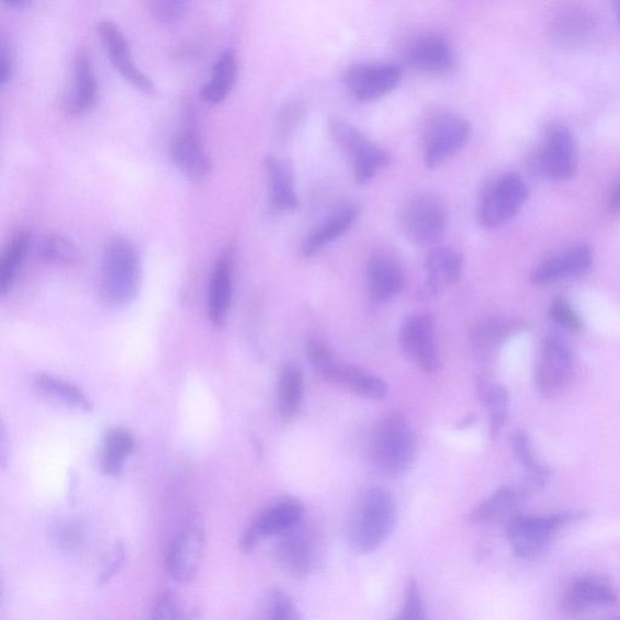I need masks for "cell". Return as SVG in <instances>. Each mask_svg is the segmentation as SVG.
Wrapping results in <instances>:
<instances>
[{
  "instance_id": "obj_54",
  "label": "cell",
  "mask_w": 620,
  "mask_h": 620,
  "mask_svg": "<svg viewBox=\"0 0 620 620\" xmlns=\"http://www.w3.org/2000/svg\"><path fill=\"white\" fill-rule=\"evenodd\" d=\"M616 620H620V617H619V618H617Z\"/></svg>"
},
{
  "instance_id": "obj_19",
  "label": "cell",
  "mask_w": 620,
  "mask_h": 620,
  "mask_svg": "<svg viewBox=\"0 0 620 620\" xmlns=\"http://www.w3.org/2000/svg\"><path fill=\"white\" fill-rule=\"evenodd\" d=\"M408 60L419 72L443 77L455 66V55L450 42L440 34H428L414 43Z\"/></svg>"
},
{
  "instance_id": "obj_48",
  "label": "cell",
  "mask_w": 620,
  "mask_h": 620,
  "mask_svg": "<svg viewBox=\"0 0 620 620\" xmlns=\"http://www.w3.org/2000/svg\"><path fill=\"white\" fill-rule=\"evenodd\" d=\"M54 537L55 542L65 549L77 548L81 542V532L74 525H66L57 529Z\"/></svg>"
},
{
  "instance_id": "obj_26",
  "label": "cell",
  "mask_w": 620,
  "mask_h": 620,
  "mask_svg": "<svg viewBox=\"0 0 620 620\" xmlns=\"http://www.w3.org/2000/svg\"><path fill=\"white\" fill-rule=\"evenodd\" d=\"M99 84L95 71L86 52H79L75 58L74 83L66 99L65 109L69 114H81L95 104Z\"/></svg>"
},
{
  "instance_id": "obj_50",
  "label": "cell",
  "mask_w": 620,
  "mask_h": 620,
  "mask_svg": "<svg viewBox=\"0 0 620 620\" xmlns=\"http://www.w3.org/2000/svg\"><path fill=\"white\" fill-rule=\"evenodd\" d=\"M199 616H201V612L193 610L189 615L183 616L182 620H198Z\"/></svg>"
},
{
  "instance_id": "obj_2",
  "label": "cell",
  "mask_w": 620,
  "mask_h": 620,
  "mask_svg": "<svg viewBox=\"0 0 620 620\" xmlns=\"http://www.w3.org/2000/svg\"><path fill=\"white\" fill-rule=\"evenodd\" d=\"M395 517V501L390 491L383 487L368 489L349 522L350 546L359 554L374 552L391 536Z\"/></svg>"
},
{
  "instance_id": "obj_13",
  "label": "cell",
  "mask_w": 620,
  "mask_h": 620,
  "mask_svg": "<svg viewBox=\"0 0 620 620\" xmlns=\"http://www.w3.org/2000/svg\"><path fill=\"white\" fill-rule=\"evenodd\" d=\"M402 78V68L394 64H358L347 72L346 84L357 101L371 102L388 95Z\"/></svg>"
},
{
  "instance_id": "obj_38",
  "label": "cell",
  "mask_w": 620,
  "mask_h": 620,
  "mask_svg": "<svg viewBox=\"0 0 620 620\" xmlns=\"http://www.w3.org/2000/svg\"><path fill=\"white\" fill-rule=\"evenodd\" d=\"M252 620H302L295 602L280 589L269 590Z\"/></svg>"
},
{
  "instance_id": "obj_7",
  "label": "cell",
  "mask_w": 620,
  "mask_h": 620,
  "mask_svg": "<svg viewBox=\"0 0 620 620\" xmlns=\"http://www.w3.org/2000/svg\"><path fill=\"white\" fill-rule=\"evenodd\" d=\"M449 210L442 199L431 192L412 196L404 210V228L409 239L420 247L437 245L447 233Z\"/></svg>"
},
{
  "instance_id": "obj_1",
  "label": "cell",
  "mask_w": 620,
  "mask_h": 620,
  "mask_svg": "<svg viewBox=\"0 0 620 620\" xmlns=\"http://www.w3.org/2000/svg\"><path fill=\"white\" fill-rule=\"evenodd\" d=\"M142 261L134 245L123 237L112 238L103 251L101 297L114 308L125 307L142 285Z\"/></svg>"
},
{
  "instance_id": "obj_17",
  "label": "cell",
  "mask_w": 620,
  "mask_h": 620,
  "mask_svg": "<svg viewBox=\"0 0 620 620\" xmlns=\"http://www.w3.org/2000/svg\"><path fill=\"white\" fill-rule=\"evenodd\" d=\"M593 266V250L588 245H577L548 257L531 273L537 286L552 285L560 280L587 274Z\"/></svg>"
},
{
  "instance_id": "obj_27",
  "label": "cell",
  "mask_w": 620,
  "mask_h": 620,
  "mask_svg": "<svg viewBox=\"0 0 620 620\" xmlns=\"http://www.w3.org/2000/svg\"><path fill=\"white\" fill-rule=\"evenodd\" d=\"M596 30V21L587 10L571 9L560 13L550 25V36L563 48H578Z\"/></svg>"
},
{
  "instance_id": "obj_32",
  "label": "cell",
  "mask_w": 620,
  "mask_h": 620,
  "mask_svg": "<svg viewBox=\"0 0 620 620\" xmlns=\"http://www.w3.org/2000/svg\"><path fill=\"white\" fill-rule=\"evenodd\" d=\"M134 438L131 431L124 428H113L103 439L101 453V471L104 475L119 476L128 455L134 451Z\"/></svg>"
},
{
  "instance_id": "obj_14",
  "label": "cell",
  "mask_w": 620,
  "mask_h": 620,
  "mask_svg": "<svg viewBox=\"0 0 620 620\" xmlns=\"http://www.w3.org/2000/svg\"><path fill=\"white\" fill-rule=\"evenodd\" d=\"M401 347L404 354L428 373L440 369L435 323L428 314L414 315L402 326Z\"/></svg>"
},
{
  "instance_id": "obj_42",
  "label": "cell",
  "mask_w": 620,
  "mask_h": 620,
  "mask_svg": "<svg viewBox=\"0 0 620 620\" xmlns=\"http://www.w3.org/2000/svg\"><path fill=\"white\" fill-rule=\"evenodd\" d=\"M179 596L171 589L158 594L151 605L150 620H182Z\"/></svg>"
},
{
  "instance_id": "obj_10",
  "label": "cell",
  "mask_w": 620,
  "mask_h": 620,
  "mask_svg": "<svg viewBox=\"0 0 620 620\" xmlns=\"http://www.w3.org/2000/svg\"><path fill=\"white\" fill-rule=\"evenodd\" d=\"M537 167L550 180L567 181L576 177L577 143L568 126L556 123L548 127L537 154Z\"/></svg>"
},
{
  "instance_id": "obj_47",
  "label": "cell",
  "mask_w": 620,
  "mask_h": 620,
  "mask_svg": "<svg viewBox=\"0 0 620 620\" xmlns=\"http://www.w3.org/2000/svg\"><path fill=\"white\" fill-rule=\"evenodd\" d=\"M0 48H2V54H0V57H2V65H0V80H2V86H7L14 75L15 55L10 43H8L4 37L2 38Z\"/></svg>"
},
{
  "instance_id": "obj_4",
  "label": "cell",
  "mask_w": 620,
  "mask_h": 620,
  "mask_svg": "<svg viewBox=\"0 0 620 620\" xmlns=\"http://www.w3.org/2000/svg\"><path fill=\"white\" fill-rule=\"evenodd\" d=\"M529 198V189L517 172H505L491 180L480 194L477 218L480 225L495 229L508 224L521 212Z\"/></svg>"
},
{
  "instance_id": "obj_15",
  "label": "cell",
  "mask_w": 620,
  "mask_h": 620,
  "mask_svg": "<svg viewBox=\"0 0 620 620\" xmlns=\"http://www.w3.org/2000/svg\"><path fill=\"white\" fill-rule=\"evenodd\" d=\"M98 32L115 71L136 89L154 91V81L134 63L131 44L122 29L114 21L104 19L99 22Z\"/></svg>"
},
{
  "instance_id": "obj_37",
  "label": "cell",
  "mask_w": 620,
  "mask_h": 620,
  "mask_svg": "<svg viewBox=\"0 0 620 620\" xmlns=\"http://www.w3.org/2000/svg\"><path fill=\"white\" fill-rule=\"evenodd\" d=\"M515 458L528 473L531 487L541 488L549 476L548 467L537 460L532 444L525 431H517L511 439Z\"/></svg>"
},
{
  "instance_id": "obj_41",
  "label": "cell",
  "mask_w": 620,
  "mask_h": 620,
  "mask_svg": "<svg viewBox=\"0 0 620 620\" xmlns=\"http://www.w3.org/2000/svg\"><path fill=\"white\" fill-rule=\"evenodd\" d=\"M394 620H427L424 596L415 578L408 582L404 605Z\"/></svg>"
},
{
  "instance_id": "obj_43",
  "label": "cell",
  "mask_w": 620,
  "mask_h": 620,
  "mask_svg": "<svg viewBox=\"0 0 620 620\" xmlns=\"http://www.w3.org/2000/svg\"><path fill=\"white\" fill-rule=\"evenodd\" d=\"M550 315L555 323L565 327V329L578 332L583 329V322L579 315L571 307V304L564 297H559L552 304Z\"/></svg>"
},
{
  "instance_id": "obj_44",
  "label": "cell",
  "mask_w": 620,
  "mask_h": 620,
  "mask_svg": "<svg viewBox=\"0 0 620 620\" xmlns=\"http://www.w3.org/2000/svg\"><path fill=\"white\" fill-rule=\"evenodd\" d=\"M126 559V550L122 543H115L111 550L110 555L106 561H104L103 566L100 571L99 584H109L119 573Z\"/></svg>"
},
{
  "instance_id": "obj_28",
  "label": "cell",
  "mask_w": 620,
  "mask_h": 620,
  "mask_svg": "<svg viewBox=\"0 0 620 620\" xmlns=\"http://www.w3.org/2000/svg\"><path fill=\"white\" fill-rule=\"evenodd\" d=\"M233 294V269L228 253L217 260L208 289V318L214 326L225 324Z\"/></svg>"
},
{
  "instance_id": "obj_3",
  "label": "cell",
  "mask_w": 620,
  "mask_h": 620,
  "mask_svg": "<svg viewBox=\"0 0 620 620\" xmlns=\"http://www.w3.org/2000/svg\"><path fill=\"white\" fill-rule=\"evenodd\" d=\"M374 466L390 477H399L412 470L417 443L412 426L401 414L382 418L372 432L370 444Z\"/></svg>"
},
{
  "instance_id": "obj_9",
  "label": "cell",
  "mask_w": 620,
  "mask_h": 620,
  "mask_svg": "<svg viewBox=\"0 0 620 620\" xmlns=\"http://www.w3.org/2000/svg\"><path fill=\"white\" fill-rule=\"evenodd\" d=\"M472 126L462 116L441 113L427 123L424 132V156L428 169H437L470 142Z\"/></svg>"
},
{
  "instance_id": "obj_51",
  "label": "cell",
  "mask_w": 620,
  "mask_h": 620,
  "mask_svg": "<svg viewBox=\"0 0 620 620\" xmlns=\"http://www.w3.org/2000/svg\"><path fill=\"white\" fill-rule=\"evenodd\" d=\"M474 420H475V417H474L473 415H472V416H467V418H465V419L463 420V422L461 424L460 428H461V429H464V428H466V427H470V426L474 422Z\"/></svg>"
},
{
  "instance_id": "obj_16",
  "label": "cell",
  "mask_w": 620,
  "mask_h": 620,
  "mask_svg": "<svg viewBox=\"0 0 620 620\" xmlns=\"http://www.w3.org/2000/svg\"><path fill=\"white\" fill-rule=\"evenodd\" d=\"M571 376L572 356L568 347L557 336L546 337L536 374L538 390L544 396H555L566 387Z\"/></svg>"
},
{
  "instance_id": "obj_11",
  "label": "cell",
  "mask_w": 620,
  "mask_h": 620,
  "mask_svg": "<svg viewBox=\"0 0 620 620\" xmlns=\"http://www.w3.org/2000/svg\"><path fill=\"white\" fill-rule=\"evenodd\" d=\"M573 519V515L559 514L549 517H528L518 514L508 523L506 532L515 555L532 559L543 552L555 532Z\"/></svg>"
},
{
  "instance_id": "obj_29",
  "label": "cell",
  "mask_w": 620,
  "mask_h": 620,
  "mask_svg": "<svg viewBox=\"0 0 620 620\" xmlns=\"http://www.w3.org/2000/svg\"><path fill=\"white\" fill-rule=\"evenodd\" d=\"M520 494L511 487H501L480 503L471 514L475 525L508 523L519 514Z\"/></svg>"
},
{
  "instance_id": "obj_25",
  "label": "cell",
  "mask_w": 620,
  "mask_h": 620,
  "mask_svg": "<svg viewBox=\"0 0 620 620\" xmlns=\"http://www.w3.org/2000/svg\"><path fill=\"white\" fill-rule=\"evenodd\" d=\"M359 214V207L354 204L345 203L339 205L308 234V237L303 243V253L313 256L327 247V245L341 238L343 234L354 226Z\"/></svg>"
},
{
  "instance_id": "obj_36",
  "label": "cell",
  "mask_w": 620,
  "mask_h": 620,
  "mask_svg": "<svg viewBox=\"0 0 620 620\" xmlns=\"http://www.w3.org/2000/svg\"><path fill=\"white\" fill-rule=\"evenodd\" d=\"M518 319L491 318L480 323L473 332V341L478 348L491 349L508 341L523 329Z\"/></svg>"
},
{
  "instance_id": "obj_40",
  "label": "cell",
  "mask_w": 620,
  "mask_h": 620,
  "mask_svg": "<svg viewBox=\"0 0 620 620\" xmlns=\"http://www.w3.org/2000/svg\"><path fill=\"white\" fill-rule=\"evenodd\" d=\"M147 8L150 15L157 21L164 25H173L185 16L189 3L181 2V0H150Z\"/></svg>"
},
{
  "instance_id": "obj_30",
  "label": "cell",
  "mask_w": 620,
  "mask_h": 620,
  "mask_svg": "<svg viewBox=\"0 0 620 620\" xmlns=\"http://www.w3.org/2000/svg\"><path fill=\"white\" fill-rule=\"evenodd\" d=\"M238 77L237 55L233 50L222 53L212 68L208 80L202 87L201 97L210 104L224 101Z\"/></svg>"
},
{
  "instance_id": "obj_45",
  "label": "cell",
  "mask_w": 620,
  "mask_h": 620,
  "mask_svg": "<svg viewBox=\"0 0 620 620\" xmlns=\"http://www.w3.org/2000/svg\"><path fill=\"white\" fill-rule=\"evenodd\" d=\"M306 349L312 367L318 372L335 358L330 348L318 337L309 338Z\"/></svg>"
},
{
  "instance_id": "obj_35",
  "label": "cell",
  "mask_w": 620,
  "mask_h": 620,
  "mask_svg": "<svg viewBox=\"0 0 620 620\" xmlns=\"http://www.w3.org/2000/svg\"><path fill=\"white\" fill-rule=\"evenodd\" d=\"M38 256L45 262L60 266H79L83 255L77 245L63 234L48 233L38 243Z\"/></svg>"
},
{
  "instance_id": "obj_22",
  "label": "cell",
  "mask_w": 620,
  "mask_h": 620,
  "mask_svg": "<svg viewBox=\"0 0 620 620\" xmlns=\"http://www.w3.org/2000/svg\"><path fill=\"white\" fill-rule=\"evenodd\" d=\"M268 180L269 208L273 214L294 212L300 205L294 172L288 164L269 156L264 160Z\"/></svg>"
},
{
  "instance_id": "obj_5",
  "label": "cell",
  "mask_w": 620,
  "mask_h": 620,
  "mask_svg": "<svg viewBox=\"0 0 620 620\" xmlns=\"http://www.w3.org/2000/svg\"><path fill=\"white\" fill-rule=\"evenodd\" d=\"M322 538L302 520L278 536L275 557L291 576L304 578L317 572L323 564Z\"/></svg>"
},
{
  "instance_id": "obj_53",
  "label": "cell",
  "mask_w": 620,
  "mask_h": 620,
  "mask_svg": "<svg viewBox=\"0 0 620 620\" xmlns=\"http://www.w3.org/2000/svg\"><path fill=\"white\" fill-rule=\"evenodd\" d=\"M617 15H618V20H619V23H620V2L617 3Z\"/></svg>"
},
{
  "instance_id": "obj_6",
  "label": "cell",
  "mask_w": 620,
  "mask_h": 620,
  "mask_svg": "<svg viewBox=\"0 0 620 620\" xmlns=\"http://www.w3.org/2000/svg\"><path fill=\"white\" fill-rule=\"evenodd\" d=\"M330 127L335 142L352 164L358 183L370 182L381 170L391 166L392 157L388 151L371 142L354 125L335 120Z\"/></svg>"
},
{
  "instance_id": "obj_23",
  "label": "cell",
  "mask_w": 620,
  "mask_h": 620,
  "mask_svg": "<svg viewBox=\"0 0 620 620\" xmlns=\"http://www.w3.org/2000/svg\"><path fill=\"white\" fill-rule=\"evenodd\" d=\"M426 269L427 278L420 295L424 298L437 297L444 286L461 279L463 256L450 248H436L428 256Z\"/></svg>"
},
{
  "instance_id": "obj_46",
  "label": "cell",
  "mask_w": 620,
  "mask_h": 620,
  "mask_svg": "<svg viewBox=\"0 0 620 620\" xmlns=\"http://www.w3.org/2000/svg\"><path fill=\"white\" fill-rule=\"evenodd\" d=\"M304 116V109L298 103L289 104L280 114L279 128L280 134L283 136L290 135L295 131V127L300 124Z\"/></svg>"
},
{
  "instance_id": "obj_24",
  "label": "cell",
  "mask_w": 620,
  "mask_h": 620,
  "mask_svg": "<svg viewBox=\"0 0 620 620\" xmlns=\"http://www.w3.org/2000/svg\"><path fill=\"white\" fill-rule=\"evenodd\" d=\"M617 595L612 585L600 577H579L570 583L563 608L570 615L580 613L593 606L612 605Z\"/></svg>"
},
{
  "instance_id": "obj_31",
  "label": "cell",
  "mask_w": 620,
  "mask_h": 620,
  "mask_svg": "<svg viewBox=\"0 0 620 620\" xmlns=\"http://www.w3.org/2000/svg\"><path fill=\"white\" fill-rule=\"evenodd\" d=\"M31 247V234L20 229L10 238L0 259V292L5 296L13 288L15 280L25 263Z\"/></svg>"
},
{
  "instance_id": "obj_33",
  "label": "cell",
  "mask_w": 620,
  "mask_h": 620,
  "mask_svg": "<svg viewBox=\"0 0 620 620\" xmlns=\"http://www.w3.org/2000/svg\"><path fill=\"white\" fill-rule=\"evenodd\" d=\"M34 385L44 395L50 397L52 401L66 407L83 413H90L92 409V404L83 392L76 387L75 384L57 379L53 374H38L34 379Z\"/></svg>"
},
{
  "instance_id": "obj_21",
  "label": "cell",
  "mask_w": 620,
  "mask_h": 620,
  "mask_svg": "<svg viewBox=\"0 0 620 620\" xmlns=\"http://www.w3.org/2000/svg\"><path fill=\"white\" fill-rule=\"evenodd\" d=\"M368 286L371 297L388 302L401 294L404 288L402 267L390 253L377 251L368 263Z\"/></svg>"
},
{
  "instance_id": "obj_52",
  "label": "cell",
  "mask_w": 620,
  "mask_h": 620,
  "mask_svg": "<svg viewBox=\"0 0 620 620\" xmlns=\"http://www.w3.org/2000/svg\"><path fill=\"white\" fill-rule=\"evenodd\" d=\"M9 7H26L30 4V2H27V0H16V2H9L7 3Z\"/></svg>"
},
{
  "instance_id": "obj_12",
  "label": "cell",
  "mask_w": 620,
  "mask_h": 620,
  "mask_svg": "<svg viewBox=\"0 0 620 620\" xmlns=\"http://www.w3.org/2000/svg\"><path fill=\"white\" fill-rule=\"evenodd\" d=\"M303 503L295 498L280 500L255 519L239 541L240 552L251 554L266 538L279 536L303 518Z\"/></svg>"
},
{
  "instance_id": "obj_39",
  "label": "cell",
  "mask_w": 620,
  "mask_h": 620,
  "mask_svg": "<svg viewBox=\"0 0 620 620\" xmlns=\"http://www.w3.org/2000/svg\"><path fill=\"white\" fill-rule=\"evenodd\" d=\"M485 403L489 414L491 435L496 437L508 418L509 393L505 385H491L485 393Z\"/></svg>"
},
{
  "instance_id": "obj_18",
  "label": "cell",
  "mask_w": 620,
  "mask_h": 620,
  "mask_svg": "<svg viewBox=\"0 0 620 620\" xmlns=\"http://www.w3.org/2000/svg\"><path fill=\"white\" fill-rule=\"evenodd\" d=\"M322 377L370 401H383L390 394V385L383 379L364 369L346 364L336 358L319 371Z\"/></svg>"
},
{
  "instance_id": "obj_8",
  "label": "cell",
  "mask_w": 620,
  "mask_h": 620,
  "mask_svg": "<svg viewBox=\"0 0 620 620\" xmlns=\"http://www.w3.org/2000/svg\"><path fill=\"white\" fill-rule=\"evenodd\" d=\"M205 548V530L198 517L187 518L171 537L166 552L169 576L179 583H190L201 568Z\"/></svg>"
},
{
  "instance_id": "obj_49",
  "label": "cell",
  "mask_w": 620,
  "mask_h": 620,
  "mask_svg": "<svg viewBox=\"0 0 620 620\" xmlns=\"http://www.w3.org/2000/svg\"><path fill=\"white\" fill-rule=\"evenodd\" d=\"M608 212L612 215H620V183L613 191L610 201H608Z\"/></svg>"
},
{
  "instance_id": "obj_34",
  "label": "cell",
  "mask_w": 620,
  "mask_h": 620,
  "mask_svg": "<svg viewBox=\"0 0 620 620\" xmlns=\"http://www.w3.org/2000/svg\"><path fill=\"white\" fill-rule=\"evenodd\" d=\"M304 376L302 369L292 362L279 374V408L285 420L294 418L303 401Z\"/></svg>"
},
{
  "instance_id": "obj_20",
  "label": "cell",
  "mask_w": 620,
  "mask_h": 620,
  "mask_svg": "<svg viewBox=\"0 0 620 620\" xmlns=\"http://www.w3.org/2000/svg\"><path fill=\"white\" fill-rule=\"evenodd\" d=\"M171 158L174 166L190 179H203L213 169L212 158L207 155L201 136L189 126L173 137Z\"/></svg>"
}]
</instances>
